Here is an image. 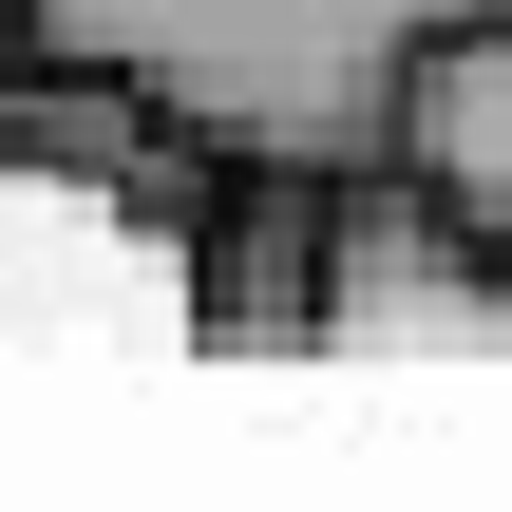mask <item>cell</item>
I'll use <instances>...</instances> for the list:
<instances>
[{
    "mask_svg": "<svg viewBox=\"0 0 512 512\" xmlns=\"http://www.w3.org/2000/svg\"><path fill=\"white\" fill-rule=\"evenodd\" d=\"M19 19H38V0H0V38H19Z\"/></svg>",
    "mask_w": 512,
    "mask_h": 512,
    "instance_id": "cell-5",
    "label": "cell"
},
{
    "mask_svg": "<svg viewBox=\"0 0 512 512\" xmlns=\"http://www.w3.org/2000/svg\"><path fill=\"white\" fill-rule=\"evenodd\" d=\"M380 152H399L475 247H512V0H494V19H456V38L399 76V133H380Z\"/></svg>",
    "mask_w": 512,
    "mask_h": 512,
    "instance_id": "cell-4",
    "label": "cell"
},
{
    "mask_svg": "<svg viewBox=\"0 0 512 512\" xmlns=\"http://www.w3.org/2000/svg\"><path fill=\"white\" fill-rule=\"evenodd\" d=\"M494 19V0H38L19 57H95L133 95H171L209 152H323L361 171L399 133V76Z\"/></svg>",
    "mask_w": 512,
    "mask_h": 512,
    "instance_id": "cell-1",
    "label": "cell"
},
{
    "mask_svg": "<svg viewBox=\"0 0 512 512\" xmlns=\"http://www.w3.org/2000/svg\"><path fill=\"white\" fill-rule=\"evenodd\" d=\"M342 361H512V247H475L399 152L342 171V304H323Z\"/></svg>",
    "mask_w": 512,
    "mask_h": 512,
    "instance_id": "cell-2",
    "label": "cell"
},
{
    "mask_svg": "<svg viewBox=\"0 0 512 512\" xmlns=\"http://www.w3.org/2000/svg\"><path fill=\"white\" fill-rule=\"evenodd\" d=\"M323 304H342V171L228 152V190L190 209V323L228 361H323Z\"/></svg>",
    "mask_w": 512,
    "mask_h": 512,
    "instance_id": "cell-3",
    "label": "cell"
}]
</instances>
